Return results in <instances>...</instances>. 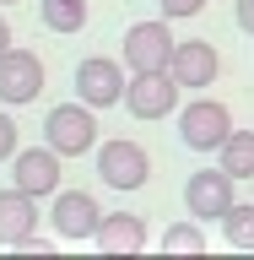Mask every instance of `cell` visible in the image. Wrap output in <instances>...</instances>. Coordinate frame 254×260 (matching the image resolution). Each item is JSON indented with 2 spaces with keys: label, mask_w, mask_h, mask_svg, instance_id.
Wrapping results in <instances>:
<instances>
[{
  "label": "cell",
  "mask_w": 254,
  "mask_h": 260,
  "mask_svg": "<svg viewBox=\"0 0 254 260\" xmlns=\"http://www.w3.org/2000/svg\"><path fill=\"white\" fill-rule=\"evenodd\" d=\"M44 141L60 152V157H81V152H92L97 146V109L92 103H54L44 114Z\"/></svg>",
  "instance_id": "cell-1"
},
{
  "label": "cell",
  "mask_w": 254,
  "mask_h": 260,
  "mask_svg": "<svg viewBox=\"0 0 254 260\" xmlns=\"http://www.w3.org/2000/svg\"><path fill=\"white\" fill-rule=\"evenodd\" d=\"M173 27H168V16H157V22H135V27L125 32V44H119V60L130 65V76L135 71H168L173 65Z\"/></svg>",
  "instance_id": "cell-2"
},
{
  "label": "cell",
  "mask_w": 254,
  "mask_h": 260,
  "mask_svg": "<svg viewBox=\"0 0 254 260\" xmlns=\"http://www.w3.org/2000/svg\"><path fill=\"white\" fill-rule=\"evenodd\" d=\"M125 87H130V65L125 60L87 54V60L76 65V98H81V103H92L97 114L114 109V103H125Z\"/></svg>",
  "instance_id": "cell-3"
},
{
  "label": "cell",
  "mask_w": 254,
  "mask_h": 260,
  "mask_svg": "<svg viewBox=\"0 0 254 260\" xmlns=\"http://www.w3.org/2000/svg\"><path fill=\"white\" fill-rule=\"evenodd\" d=\"M227 136H233V114H227V103H216V98H195V103H184V114H178V141L190 146V152H222Z\"/></svg>",
  "instance_id": "cell-4"
},
{
  "label": "cell",
  "mask_w": 254,
  "mask_h": 260,
  "mask_svg": "<svg viewBox=\"0 0 254 260\" xmlns=\"http://www.w3.org/2000/svg\"><path fill=\"white\" fill-rule=\"evenodd\" d=\"M233 184H238V179L227 174L222 162H216V168H195V174L184 179V206H190V217H200V222H222L227 206L238 201Z\"/></svg>",
  "instance_id": "cell-5"
},
{
  "label": "cell",
  "mask_w": 254,
  "mask_h": 260,
  "mask_svg": "<svg viewBox=\"0 0 254 260\" xmlns=\"http://www.w3.org/2000/svg\"><path fill=\"white\" fill-rule=\"evenodd\" d=\"M97 174L108 190H141L146 179H152V157H146L141 141H103L97 146Z\"/></svg>",
  "instance_id": "cell-6"
},
{
  "label": "cell",
  "mask_w": 254,
  "mask_h": 260,
  "mask_svg": "<svg viewBox=\"0 0 254 260\" xmlns=\"http://www.w3.org/2000/svg\"><path fill=\"white\" fill-rule=\"evenodd\" d=\"M125 109L135 119H168L178 109V81L173 71H135L125 87Z\"/></svg>",
  "instance_id": "cell-7"
},
{
  "label": "cell",
  "mask_w": 254,
  "mask_h": 260,
  "mask_svg": "<svg viewBox=\"0 0 254 260\" xmlns=\"http://www.w3.org/2000/svg\"><path fill=\"white\" fill-rule=\"evenodd\" d=\"M11 184L16 190L38 195V201H54V190H60V152L54 146H16L11 157Z\"/></svg>",
  "instance_id": "cell-8"
},
{
  "label": "cell",
  "mask_w": 254,
  "mask_h": 260,
  "mask_svg": "<svg viewBox=\"0 0 254 260\" xmlns=\"http://www.w3.org/2000/svg\"><path fill=\"white\" fill-rule=\"evenodd\" d=\"M44 92V60L32 49H6L0 54V103L6 109H22Z\"/></svg>",
  "instance_id": "cell-9"
},
{
  "label": "cell",
  "mask_w": 254,
  "mask_h": 260,
  "mask_svg": "<svg viewBox=\"0 0 254 260\" xmlns=\"http://www.w3.org/2000/svg\"><path fill=\"white\" fill-rule=\"evenodd\" d=\"M54 233L60 239H92L97 233V222H103V211H97V195H87V190H54Z\"/></svg>",
  "instance_id": "cell-10"
},
{
  "label": "cell",
  "mask_w": 254,
  "mask_h": 260,
  "mask_svg": "<svg viewBox=\"0 0 254 260\" xmlns=\"http://www.w3.org/2000/svg\"><path fill=\"white\" fill-rule=\"evenodd\" d=\"M173 81L178 87H211V81L222 76V54H216V44H206V38H184V44L173 49Z\"/></svg>",
  "instance_id": "cell-11"
},
{
  "label": "cell",
  "mask_w": 254,
  "mask_h": 260,
  "mask_svg": "<svg viewBox=\"0 0 254 260\" xmlns=\"http://www.w3.org/2000/svg\"><path fill=\"white\" fill-rule=\"evenodd\" d=\"M97 249L103 255H141L146 249V222L135 211H103V222H97Z\"/></svg>",
  "instance_id": "cell-12"
},
{
  "label": "cell",
  "mask_w": 254,
  "mask_h": 260,
  "mask_svg": "<svg viewBox=\"0 0 254 260\" xmlns=\"http://www.w3.org/2000/svg\"><path fill=\"white\" fill-rule=\"evenodd\" d=\"M32 228H38V195L16 190V184H11V190H0V244L16 249Z\"/></svg>",
  "instance_id": "cell-13"
},
{
  "label": "cell",
  "mask_w": 254,
  "mask_h": 260,
  "mask_svg": "<svg viewBox=\"0 0 254 260\" xmlns=\"http://www.w3.org/2000/svg\"><path fill=\"white\" fill-rule=\"evenodd\" d=\"M38 16H44L49 32H81L87 27V0H38Z\"/></svg>",
  "instance_id": "cell-14"
},
{
  "label": "cell",
  "mask_w": 254,
  "mask_h": 260,
  "mask_svg": "<svg viewBox=\"0 0 254 260\" xmlns=\"http://www.w3.org/2000/svg\"><path fill=\"white\" fill-rule=\"evenodd\" d=\"M222 168L233 179H254V130H233L222 141Z\"/></svg>",
  "instance_id": "cell-15"
},
{
  "label": "cell",
  "mask_w": 254,
  "mask_h": 260,
  "mask_svg": "<svg viewBox=\"0 0 254 260\" xmlns=\"http://www.w3.org/2000/svg\"><path fill=\"white\" fill-rule=\"evenodd\" d=\"M222 233L233 249H254V201H233L222 217Z\"/></svg>",
  "instance_id": "cell-16"
},
{
  "label": "cell",
  "mask_w": 254,
  "mask_h": 260,
  "mask_svg": "<svg viewBox=\"0 0 254 260\" xmlns=\"http://www.w3.org/2000/svg\"><path fill=\"white\" fill-rule=\"evenodd\" d=\"M162 249H168V255H200V249H206V228H200V217H195V222H173L168 233H162Z\"/></svg>",
  "instance_id": "cell-17"
},
{
  "label": "cell",
  "mask_w": 254,
  "mask_h": 260,
  "mask_svg": "<svg viewBox=\"0 0 254 260\" xmlns=\"http://www.w3.org/2000/svg\"><path fill=\"white\" fill-rule=\"evenodd\" d=\"M16 157V119L11 109H0V162H11Z\"/></svg>",
  "instance_id": "cell-18"
},
{
  "label": "cell",
  "mask_w": 254,
  "mask_h": 260,
  "mask_svg": "<svg viewBox=\"0 0 254 260\" xmlns=\"http://www.w3.org/2000/svg\"><path fill=\"white\" fill-rule=\"evenodd\" d=\"M162 6V16H168V22H178V16H200L206 11V0H157Z\"/></svg>",
  "instance_id": "cell-19"
},
{
  "label": "cell",
  "mask_w": 254,
  "mask_h": 260,
  "mask_svg": "<svg viewBox=\"0 0 254 260\" xmlns=\"http://www.w3.org/2000/svg\"><path fill=\"white\" fill-rule=\"evenodd\" d=\"M238 27L254 38V0H238Z\"/></svg>",
  "instance_id": "cell-20"
},
{
  "label": "cell",
  "mask_w": 254,
  "mask_h": 260,
  "mask_svg": "<svg viewBox=\"0 0 254 260\" xmlns=\"http://www.w3.org/2000/svg\"><path fill=\"white\" fill-rule=\"evenodd\" d=\"M11 49V27H6V16H0V54Z\"/></svg>",
  "instance_id": "cell-21"
},
{
  "label": "cell",
  "mask_w": 254,
  "mask_h": 260,
  "mask_svg": "<svg viewBox=\"0 0 254 260\" xmlns=\"http://www.w3.org/2000/svg\"><path fill=\"white\" fill-rule=\"evenodd\" d=\"M0 6H16V0H0Z\"/></svg>",
  "instance_id": "cell-22"
}]
</instances>
